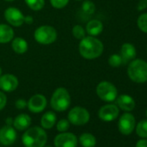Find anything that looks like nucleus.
<instances>
[{"mask_svg": "<svg viewBox=\"0 0 147 147\" xmlns=\"http://www.w3.org/2000/svg\"><path fill=\"white\" fill-rule=\"evenodd\" d=\"M103 51L104 45L102 42L95 36H85L79 44L80 55L87 60H94L100 57Z\"/></svg>", "mask_w": 147, "mask_h": 147, "instance_id": "f257e3e1", "label": "nucleus"}, {"mask_svg": "<svg viewBox=\"0 0 147 147\" xmlns=\"http://www.w3.org/2000/svg\"><path fill=\"white\" fill-rule=\"evenodd\" d=\"M48 140V136L44 129L34 126L26 129L22 137V141L25 147H43Z\"/></svg>", "mask_w": 147, "mask_h": 147, "instance_id": "f03ea898", "label": "nucleus"}, {"mask_svg": "<svg viewBox=\"0 0 147 147\" xmlns=\"http://www.w3.org/2000/svg\"><path fill=\"white\" fill-rule=\"evenodd\" d=\"M127 76L133 82H147V62L141 59L131 61L127 67Z\"/></svg>", "mask_w": 147, "mask_h": 147, "instance_id": "7ed1b4c3", "label": "nucleus"}, {"mask_svg": "<svg viewBox=\"0 0 147 147\" xmlns=\"http://www.w3.org/2000/svg\"><path fill=\"white\" fill-rule=\"evenodd\" d=\"M71 104V97L68 91L64 88H56L51 97V107L56 112L66 111Z\"/></svg>", "mask_w": 147, "mask_h": 147, "instance_id": "20e7f679", "label": "nucleus"}, {"mask_svg": "<svg viewBox=\"0 0 147 147\" xmlns=\"http://www.w3.org/2000/svg\"><path fill=\"white\" fill-rule=\"evenodd\" d=\"M34 38L39 44L49 45L54 43L57 39V31L52 26L42 25L35 30Z\"/></svg>", "mask_w": 147, "mask_h": 147, "instance_id": "39448f33", "label": "nucleus"}, {"mask_svg": "<svg viewBox=\"0 0 147 147\" xmlns=\"http://www.w3.org/2000/svg\"><path fill=\"white\" fill-rule=\"evenodd\" d=\"M96 94L99 98L106 102H112L118 97L116 87L109 82H101L96 87Z\"/></svg>", "mask_w": 147, "mask_h": 147, "instance_id": "423d86ee", "label": "nucleus"}, {"mask_svg": "<svg viewBox=\"0 0 147 147\" xmlns=\"http://www.w3.org/2000/svg\"><path fill=\"white\" fill-rule=\"evenodd\" d=\"M67 119L71 124L75 125H83L89 121L90 114L86 108L75 107L68 112Z\"/></svg>", "mask_w": 147, "mask_h": 147, "instance_id": "0eeeda50", "label": "nucleus"}, {"mask_svg": "<svg viewBox=\"0 0 147 147\" xmlns=\"http://www.w3.org/2000/svg\"><path fill=\"white\" fill-rule=\"evenodd\" d=\"M5 18L11 25L20 27L24 24V15L16 7H9L5 11Z\"/></svg>", "mask_w": 147, "mask_h": 147, "instance_id": "6e6552de", "label": "nucleus"}, {"mask_svg": "<svg viewBox=\"0 0 147 147\" xmlns=\"http://www.w3.org/2000/svg\"><path fill=\"white\" fill-rule=\"evenodd\" d=\"M135 125H136V122H135L134 116L129 113H125L120 116L118 126H119V131L122 134L129 135L133 131L135 128Z\"/></svg>", "mask_w": 147, "mask_h": 147, "instance_id": "1a4fd4ad", "label": "nucleus"}, {"mask_svg": "<svg viewBox=\"0 0 147 147\" xmlns=\"http://www.w3.org/2000/svg\"><path fill=\"white\" fill-rule=\"evenodd\" d=\"M77 143L76 136L71 132H61L54 139L55 147H76Z\"/></svg>", "mask_w": 147, "mask_h": 147, "instance_id": "9d476101", "label": "nucleus"}, {"mask_svg": "<svg viewBox=\"0 0 147 147\" xmlns=\"http://www.w3.org/2000/svg\"><path fill=\"white\" fill-rule=\"evenodd\" d=\"M27 107L31 113H39L47 107V99L44 95L37 94L30 97L27 102Z\"/></svg>", "mask_w": 147, "mask_h": 147, "instance_id": "9b49d317", "label": "nucleus"}, {"mask_svg": "<svg viewBox=\"0 0 147 147\" xmlns=\"http://www.w3.org/2000/svg\"><path fill=\"white\" fill-rule=\"evenodd\" d=\"M119 110L116 105L107 104L100 108L98 115L101 120L106 122H110L116 119L119 116Z\"/></svg>", "mask_w": 147, "mask_h": 147, "instance_id": "f8f14e48", "label": "nucleus"}, {"mask_svg": "<svg viewBox=\"0 0 147 147\" xmlns=\"http://www.w3.org/2000/svg\"><path fill=\"white\" fill-rule=\"evenodd\" d=\"M18 79L11 74H5L0 76V89L4 92H13L18 87Z\"/></svg>", "mask_w": 147, "mask_h": 147, "instance_id": "ddd939ff", "label": "nucleus"}, {"mask_svg": "<svg viewBox=\"0 0 147 147\" xmlns=\"http://www.w3.org/2000/svg\"><path fill=\"white\" fill-rule=\"evenodd\" d=\"M17 139V131L11 125H5L0 129V143L8 146L15 143Z\"/></svg>", "mask_w": 147, "mask_h": 147, "instance_id": "4468645a", "label": "nucleus"}, {"mask_svg": "<svg viewBox=\"0 0 147 147\" xmlns=\"http://www.w3.org/2000/svg\"><path fill=\"white\" fill-rule=\"evenodd\" d=\"M118 107L125 112H131L135 108L136 102L134 99L128 94H121L116 98Z\"/></svg>", "mask_w": 147, "mask_h": 147, "instance_id": "2eb2a0df", "label": "nucleus"}, {"mask_svg": "<svg viewBox=\"0 0 147 147\" xmlns=\"http://www.w3.org/2000/svg\"><path fill=\"white\" fill-rule=\"evenodd\" d=\"M31 124V118L26 113H21L13 119V126L18 131H24L30 127Z\"/></svg>", "mask_w": 147, "mask_h": 147, "instance_id": "dca6fc26", "label": "nucleus"}, {"mask_svg": "<svg viewBox=\"0 0 147 147\" xmlns=\"http://www.w3.org/2000/svg\"><path fill=\"white\" fill-rule=\"evenodd\" d=\"M14 38V30L8 24H0V43L5 44Z\"/></svg>", "mask_w": 147, "mask_h": 147, "instance_id": "f3484780", "label": "nucleus"}, {"mask_svg": "<svg viewBox=\"0 0 147 147\" xmlns=\"http://www.w3.org/2000/svg\"><path fill=\"white\" fill-rule=\"evenodd\" d=\"M86 31L89 36H99L103 31V24L97 19L90 20L86 25Z\"/></svg>", "mask_w": 147, "mask_h": 147, "instance_id": "a211bd4d", "label": "nucleus"}, {"mask_svg": "<svg viewBox=\"0 0 147 147\" xmlns=\"http://www.w3.org/2000/svg\"><path fill=\"white\" fill-rule=\"evenodd\" d=\"M137 55L136 49L134 45L129 42H125L121 46L120 49V55L123 58V60L129 61V60H133Z\"/></svg>", "mask_w": 147, "mask_h": 147, "instance_id": "6ab92c4d", "label": "nucleus"}, {"mask_svg": "<svg viewBox=\"0 0 147 147\" xmlns=\"http://www.w3.org/2000/svg\"><path fill=\"white\" fill-rule=\"evenodd\" d=\"M11 48L17 54H24L28 50V43L22 37H15L11 41Z\"/></svg>", "mask_w": 147, "mask_h": 147, "instance_id": "aec40b11", "label": "nucleus"}, {"mask_svg": "<svg viewBox=\"0 0 147 147\" xmlns=\"http://www.w3.org/2000/svg\"><path fill=\"white\" fill-rule=\"evenodd\" d=\"M56 115L54 112L45 113L41 119V125L43 129H51L56 122Z\"/></svg>", "mask_w": 147, "mask_h": 147, "instance_id": "412c9836", "label": "nucleus"}, {"mask_svg": "<svg viewBox=\"0 0 147 147\" xmlns=\"http://www.w3.org/2000/svg\"><path fill=\"white\" fill-rule=\"evenodd\" d=\"M80 144L82 147H94L96 144V138L91 133H82L79 138Z\"/></svg>", "mask_w": 147, "mask_h": 147, "instance_id": "4be33fe9", "label": "nucleus"}, {"mask_svg": "<svg viewBox=\"0 0 147 147\" xmlns=\"http://www.w3.org/2000/svg\"><path fill=\"white\" fill-rule=\"evenodd\" d=\"M81 12L83 16L91 17L95 12V5L90 0H85L81 7Z\"/></svg>", "mask_w": 147, "mask_h": 147, "instance_id": "5701e85b", "label": "nucleus"}, {"mask_svg": "<svg viewBox=\"0 0 147 147\" xmlns=\"http://www.w3.org/2000/svg\"><path fill=\"white\" fill-rule=\"evenodd\" d=\"M24 2L27 6L34 11H41L45 5L44 0H24Z\"/></svg>", "mask_w": 147, "mask_h": 147, "instance_id": "b1692460", "label": "nucleus"}, {"mask_svg": "<svg viewBox=\"0 0 147 147\" xmlns=\"http://www.w3.org/2000/svg\"><path fill=\"white\" fill-rule=\"evenodd\" d=\"M136 132L140 138H147V119L141 120L138 123Z\"/></svg>", "mask_w": 147, "mask_h": 147, "instance_id": "393cba45", "label": "nucleus"}, {"mask_svg": "<svg viewBox=\"0 0 147 147\" xmlns=\"http://www.w3.org/2000/svg\"><path fill=\"white\" fill-rule=\"evenodd\" d=\"M72 34H73L74 37L76 39H79V40H82V38H84L86 36V31H85L84 28L79 24L75 25L73 27Z\"/></svg>", "mask_w": 147, "mask_h": 147, "instance_id": "a878e982", "label": "nucleus"}, {"mask_svg": "<svg viewBox=\"0 0 147 147\" xmlns=\"http://www.w3.org/2000/svg\"><path fill=\"white\" fill-rule=\"evenodd\" d=\"M138 27L141 31L147 34V12L141 14L138 18Z\"/></svg>", "mask_w": 147, "mask_h": 147, "instance_id": "bb28decb", "label": "nucleus"}, {"mask_svg": "<svg viewBox=\"0 0 147 147\" xmlns=\"http://www.w3.org/2000/svg\"><path fill=\"white\" fill-rule=\"evenodd\" d=\"M123 58L121 57L120 55L118 54H113L112 55H110V57L108 58V63L111 67H119L122 63H123Z\"/></svg>", "mask_w": 147, "mask_h": 147, "instance_id": "cd10ccee", "label": "nucleus"}, {"mask_svg": "<svg viewBox=\"0 0 147 147\" xmlns=\"http://www.w3.org/2000/svg\"><path fill=\"white\" fill-rule=\"evenodd\" d=\"M69 125H70V122L68 121V119H62L57 122L56 129H57V131H59L61 132H64V131H67V129L69 128Z\"/></svg>", "mask_w": 147, "mask_h": 147, "instance_id": "c85d7f7f", "label": "nucleus"}, {"mask_svg": "<svg viewBox=\"0 0 147 147\" xmlns=\"http://www.w3.org/2000/svg\"><path fill=\"white\" fill-rule=\"evenodd\" d=\"M69 0H50V4L55 9H63L64 7L67 6L68 4Z\"/></svg>", "mask_w": 147, "mask_h": 147, "instance_id": "c756f323", "label": "nucleus"}, {"mask_svg": "<svg viewBox=\"0 0 147 147\" xmlns=\"http://www.w3.org/2000/svg\"><path fill=\"white\" fill-rule=\"evenodd\" d=\"M7 103V97L6 94L3 92V91H0V111L3 110Z\"/></svg>", "mask_w": 147, "mask_h": 147, "instance_id": "7c9ffc66", "label": "nucleus"}, {"mask_svg": "<svg viewBox=\"0 0 147 147\" xmlns=\"http://www.w3.org/2000/svg\"><path fill=\"white\" fill-rule=\"evenodd\" d=\"M16 107L19 110L21 109H24L26 107H27V101L24 100V99H18L17 101H16Z\"/></svg>", "mask_w": 147, "mask_h": 147, "instance_id": "2f4dec72", "label": "nucleus"}, {"mask_svg": "<svg viewBox=\"0 0 147 147\" xmlns=\"http://www.w3.org/2000/svg\"><path fill=\"white\" fill-rule=\"evenodd\" d=\"M147 8V0H140L138 4V11H144Z\"/></svg>", "mask_w": 147, "mask_h": 147, "instance_id": "473e14b6", "label": "nucleus"}, {"mask_svg": "<svg viewBox=\"0 0 147 147\" xmlns=\"http://www.w3.org/2000/svg\"><path fill=\"white\" fill-rule=\"evenodd\" d=\"M136 147H147V139H140L136 144Z\"/></svg>", "mask_w": 147, "mask_h": 147, "instance_id": "72a5a7b5", "label": "nucleus"}, {"mask_svg": "<svg viewBox=\"0 0 147 147\" xmlns=\"http://www.w3.org/2000/svg\"><path fill=\"white\" fill-rule=\"evenodd\" d=\"M34 22V18L31 16H24V23L27 24H32Z\"/></svg>", "mask_w": 147, "mask_h": 147, "instance_id": "f704fd0d", "label": "nucleus"}, {"mask_svg": "<svg viewBox=\"0 0 147 147\" xmlns=\"http://www.w3.org/2000/svg\"><path fill=\"white\" fill-rule=\"evenodd\" d=\"M6 124L8 125H11V124H13V119L11 118H8L6 119Z\"/></svg>", "mask_w": 147, "mask_h": 147, "instance_id": "c9c22d12", "label": "nucleus"}, {"mask_svg": "<svg viewBox=\"0 0 147 147\" xmlns=\"http://www.w3.org/2000/svg\"><path fill=\"white\" fill-rule=\"evenodd\" d=\"M2 72H3V70H2V67H0V76H2Z\"/></svg>", "mask_w": 147, "mask_h": 147, "instance_id": "e433bc0d", "label": "nucleus"}, {"mask_svg": "<svg viewBox=\"0 0 147 147\" xmlns=\"http://www.w3.org/2000/svg\"><path fill=\"white\" fill-rule=\"evenodd\" d=\"M5 1H6V2H12V1H14V0H5Z\"/></svg>", "mask_w": 147, "mask_h": 147, "instance_id": "4c0bfd02", "label": "nucleus"}, {"mask_svg": "<svg viewBox=\"0 0 147 147\" xmlns=\"http://www.w3.org/2000/svg\"><path fill=\"white\" fill-rule=\"evenodd\" d=\"M145 115H146V118H147V109H146V112H145Z\"/></svg>", "mask_w": 147, "mask_h": 147, "instance_id": "58836bf2", "label": "nucleus"}, {"mask_svg": "<svg viewBox=\"0 0 147 147\" xmlns=\"http://www.w3.org/2000/svg\"><path fill=\"white\" fill-rule=\"evenodd\" d=\"M76 1H82V0H76Z\"/></svg>", "mask_w": 147, "mask_h": 147, "instance_id": "ea45409f", "label": "nucleus"}, {"mask_svg": "<svg viewBox=\"0 0 147 147\" xmlns=\"http://www.w3.org/2000/svg\"><path fill=\"white\" fill-rule=\"evenodd\" d=\"M48 147H50V146H48Z\"/></svg>", "mask_w": 147, "mask_h": 147, "instance_id": "a19ab883", "label": "nucleus"}]
</instances>
